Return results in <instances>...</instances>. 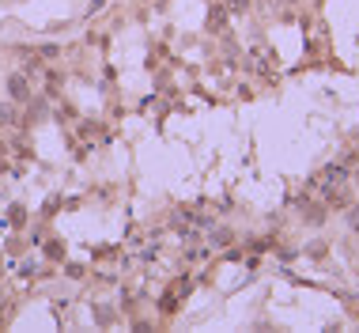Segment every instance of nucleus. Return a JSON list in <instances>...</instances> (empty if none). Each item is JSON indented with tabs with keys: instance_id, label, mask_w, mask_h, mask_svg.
<instances>
[{
	"instance_id": "obj_1",
	"label": "nucleus",
	"mask_w": 359,
	"mask_h": 333,
	"mask_svg": "<svg viewBox=\"0 0 359 333\" xmlns=\"http://www.w3.org/2000/svg\"><path fill=\"white\" fill-rule=\"evenodd\" d=\"M8 91H12V99H27V80H23V76H12V80H8Z\"/></svg>"
},
{
	"instance_id": "obj_2",
	"label": "nucleus",
	"mask_w": 359,
	"mask_h": 333,
	"mask_svg": "<svg viewBox=\"0 0 359 333\" xmlns=\"http://www.w3.org/2000/svg\"><path fill=\"white\" fill-rule=\"evenodd\" d=\"M208 27H212V30H223V12H212V19H208Z\"/></svg>"
},
{
	"instance_id": "obj_3",
	"label": "nucleus",
	"mask_w": 359,
	"mask_h": 333,
	"mask_svg": "<svg viewBox=\"0 0 359 333\" xmlns=\"http://www.w3.org/2000/svg\"><path fill=\"white\" fill-rule=\"evenodd\" d=\"M246 4H250V0H227V8H231V12H242Z\"/></svg>"
}]
</instances>
